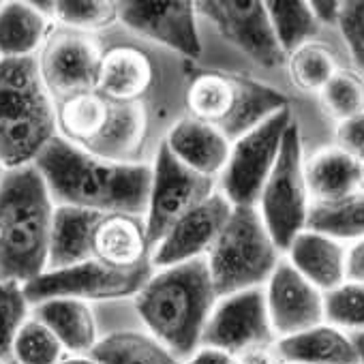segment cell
I'll list each match as a JSON object with an SVG mask.
<instances>
[{
    "mask_svg": "<svg viewBox=\"0 0 364 364\" xmlns=\"http://www.w3.org/2000/svg\"><path fill=\"white\" fill-rule=\"evenodd\" d=\"M187 364H236V358L221 349L202 347L187 360Z\"/></svg>",
    "mask_w": 364,
    "mask_h": 364,
    "instance_id": "41",
    "label": "cell"
},
{
    "mask_svg": "<svg viewBox=\"0 0 364 364\" xmlns=\"http://www.w3.org/2000/svg\"><path fill=\"white\" fill-rule=\"evenodd\" d=\"M287 69L294 86L304 92H321L338 71L334 52L317 41H311L289 54Z\"/></svg>",
    "mask_w": 364,
    "mask_h": 364,
    "instance_id": "30",
    "label": "cell"
},
{
    "mask_svg": "<svg viewBox=\"0 0 364 364\" xmlns=\"http://www.w3.org/2000/svg\"><path fill=\"white\" fill-rule=\"evenodd\" d=\"M165 144L182 165L208 178L225 169L232 152V141L225 135L191 116L169 129Z\"/></svg>",
    "mask_w": 364,
    "mask_h": 364,
    "instance_id": "20",
    "label": "cell"
},
{
    "mask_svg": "<svg viewBox=\"0 0 364 364\" xmlns=\"http://www.w3.org/2000/svg\"><path fill=\"white\" fill-rule=\"evenodd\" d=\"M154 67L150 56L131 43H114L103 48L97 90L120 103H141L150 92Z\"/></svg>",
    "mask_w": 364,
    "mask_h": 364,
    "instance_id": "18",
    "label": "cell"
},
{
    "mask_svg": "<svg viewBox=\"0 0 364 364\" xmlns=\"http://www.w3.org/2000/svg\"><path fill=\"white\" fill-rule=\"evenodd\" d=\"M274 338L277 334L270 323L266 291L262 287H251L221 298L204 328L202 345L221 349L230 355H240L255 347H270L274 345Z\"/></svg>",
    "mask_w": 364,
    "mask_h": 364,
    "instance_id": "13",
    "label": "cell"
},
{
    "mask_svg": "<svg viewBox=\"0 0 364 364\" xmlns=\"http://www.w3.org/2000/svg\"><path fill=\"white\" fill-rule=\"evenodd\" d=\"M285 364H360L351 336L336 326H315L274 343Z\"/></svg>",
    "mask_w": 364,
    "mask_h": 364,
    "instance_id": "24",
    "label": "cell"
},
{
    "mask_svg": "<svg viewBox=\"0 0 364 364\" xmlns=\"http://www.w3.org/2000/svg\"><path fill=\"white\" fill-rule=\"evenodd\" d=\"M338 28L355 65L360 67V73L364 75V0H347V3H343Z\"/></svg>",
    "mask_w": 364,
    "mask_h": 364,
    "instance_id": "36",
    "label": "cell"
},
{
    "mask_svg": "<svg viewBox=\"0 0 364 364\" xmlns=\"http://www.w3.org/2000/svg\"><path fill=\"white\" fill-rule=\"evenodd\" d=\"M326 319L336 328L364 330V285L345 283L338 289L323 294Z\"/></svg>",
    "mask_w": 364,
    "mask_h": 364,
    "instance_id": "35",
    "label": "cell"
},
{
    "mask_svg": "<svg viewBox=\"0 0 364 364\" xmlns=\"http://www.w3.org/2000/svg\"><path fill=\"white\" fill-rule=\"evenodd\" d=\"M291 122V112L285 107L232 144L230 161L221 171V189L232 206L259 202Z\"/></svg>",
    "mask_w": 364,
    "mask_h": 364,
    "instance_id": "9",
    "label": "cell"
},
{
    "mask_svg": "<svg viewBox=\"0 0 364 364\" xmlns=\"http://www.w3.org/2000/svg\"><path fill=\"white\" fill-rule=\"evenodd\" d=\"M345 277H347V283L364 285V238L355 240V242L347 249Z\"/></svg>",
    "mask_w": 364,
    "mask_h": 364,
    "instance_id": "38",
    "label": "cell"
},
{
    "mask_svg": "<svg viewBox=\"0 0 364 364\" xmlns=\"http://www.w3.org/2000/svg\"><path fill=\"white\" fill-rule=\"evenodd\" d=\"M268 315L277 336H294L321 326L326 319V298L313 283H309L289 259H281L274 268L268 291Z\"/></svg>",
    "mask_w": 364,
    "mask_h": 364,
    "instance_id": "16",
    "label": "cell"
},
{
    "mask_svg": "<svg viewBox=\"0 0 364 364\" xmlns=\"http://www.w3.org/2000/svg\"><path fill=\"white\" fill-rule=\"evenodd\" d=\"M103 215L75 206H56L50 232L48 270H65L92 259L95 228Z\"/></svg>",
    "mask_w": 364,
    "mask_h": 364,
    "instance_id": "23",
    "label": "cell"
},
{
    "mask_svg": "<svg viewBox=\"0 0 364 364\" xmlns=\"http://www.w3.org/2000/svg\"><path fill=\"white\" fill-rule=\"evenodd\" d=\"M148 249L146 221L141 217L112 213L99 219L92 238V259L118 270H133L148 262Z\"/></svg>",
    "mask_w": 364,
    "mask_h": 364,
    "instance_id": "19",
    "label": "cell"
},
{
    "mask_svg": "<svg viewBox=\"0 0 364 364\" xmlns=\"http://www.w3.org/2000/svg\"><path fill=\"white\" fill-rule=\"evenodd\" d=\"M351 341H353V347H355V351H358V362L364 364V330L353 332V334H351Z\"/></svg>",
    "mask_w": 364,
    "mask_h": 364,
    "instance_id": "42",
    "label": "cell"
},
{
    "mask_svg": "<svg viewBox=\"0 0 364 364\" xmlns=\"http://www.w3.org/2000/svg\"><path fill=\"white\" fill-rule=\"evenodd\" d=\"M309 200L300 127L291 122L259 198V215L281 251H287L294 238L306 230L311 213Z\"/></svg>",
    "mask_w": 364,
    "mask_h": 364,
    "instance_id": "8",
    "label": "cell"
},
{
    "mask_svg": "<svg viewBox=\"0 0 364 364\" xmlns=\"http://www.w3.org/2000/svg\"><path fill=\"white\" fill-rule=\"evenodd\" d=\"M309 196L319 206L345 202L360 191L358 156L341 146H328L304 163Z\"/></svg>",
    "mask_w": 364,
    "mask_h": 364,
    "instance_id": "22",
    "label": "cell"
},
{
    "mask_svg": "<svg viewBox=\"0 0 364 364\" xmlns=\"http://www.w3.org/2000/svg\"><path fill=\"white\" fill-rule=\"evenodd\" d=\"M336 146H341L343 150L351 152L358 159L364 154V114L338 122Z\"/></svg>",
    "mask_w": 364,
    "mask_h": 364,
    "instance_id": "37",
    "label": "cell"
},
{
    "mask_svg": "<svg viewBox=\"0 0 364 364\" xmlns=\"http://www.w3.org/2000/svg\"><path fill=\"white\" fill-rule=\"evenodd\" d=\"M54 105L56 129L65 141L105 161L139 163L148 124L141 103H120L90 90Z\"/></svg>",
    "mask_w": 364,
    "mask_h": 364,
    "instance_id": "5",
    "label": "cell"
},
{
    "mask_svg": "<svg viewBox=\"0 0 364 364\" xmlns=\"http://www.w3.org/2000/svg\"><path fill=\"white\" fill-rule=\"evenodd\" d=\"M217 31L259 67L277 69L287 63V54L277 41L266 3L259 0H206L196 5Z\"/></svg>",
    "mask_w": 364,
    "mask_h": 364,
    "instance_id": "14",
    "label": "cell"
},
{
    "mask_svg": "<svg viewBox=\"0 0 364 364\" xmlns=\"http://www.w3.org/2000/svg\"><path fill=\"white\" fill-rule=\"evenodd\" d=\"M0 364H7V362H5V360H3V358H0Z\"/></svg>",
    "mask_w": 364,
    "mask_h": 364,
    "instance_id": "46",
    "label": "cell"
},
{
    "mask_svg": "<svg viewBox=\"0 0 364 364\" xmlns=\"http://www.w3.org/2000/svg\"><path fill=\"white\" fill-rule=\"evenodd\" d=\"M56 135V105L41 80L39 60H0V159L5 167L33 165Z\"/></svg>",
    "mask_w": 364,
    "mask_h": 364,
    "instance_id": "4",
    "label": "cell"
},
{
    "mask_svg": "<svg viewBox=\"0 0 364 364\" xmlns=\"http://www.w3.org/2000/svg\"><path fill=\"white\" fill-rule=\"evenodd\" d=\"M54 202L35 165L7 169L0 180V281L22 285L48 268Z\"/></svg>",
    "mask_w": 364,
    "mask_h": 364,
    "instance_id": "3",
    "label": "cell"
},
{
    "mask_svg": "<svg viewBox=\"0 0 364 364\" xmlns=\"http://www.w3.org/2000/svg\"><path fill=\"white\" fill-rule=\"evenodd\" d=\"M48 185L52 202L101 215L144 217L148 210L152 167L92 156L56 135L33 163Z\"/></svg>",
    "mask_w": 364,
    "mask_h": 364,
    "instance_id": "1",
    "label": "cell"
},
{
    "mask_svg": "<svg viewBox=\"0 0 364 364\" xmlns=\"http://www.w3.org/2000/svg\"><path fill=\"white\" fill-rule=\"evenodd\" d=\"M33 317L43 321L63 347L75 355L90 353L99 343L97 338V321L95 315L84 300L75 298H52L35 304Z\"/></svg>",
    "mask_w": 364,
    "mask_h": 364,
    "instance_id": "25",
    "label": "cell"
},
{
    "mask_svg": "<svg viewBox=\"0 0 364 364\" xmlns=\"http://www.w3.org/2000/svg\"><path fill=\"white\" fill-rule=\"evenodd\" d=\"M306 230L326 234L334 240L364 238V193L330 206L313 204Z\"/></svg>",
    "mask_w": 364,
    "mask_h": 364,
    "instance_id": "29",
    "label": "cell"
},
{
    "mask_svg": "<svg viewBox=\"0 0 364 364\" xmlns=\"http://www.w3.org/2000/svg\"><path fill=\"white\" fill-rule=\"evenodd\" d=\"M291 266L319 291L330 294L347 283L345 262L347 249L319 232H300L287 249Z\"/></svg>",
    "mask_w": 364,
    "mask_h": 364,
    "instance_id": "21",
    "label": "cell"
},
{
    "mask_svg": "<svg viewBox=\"0 0 364 364\" xmlns=\"http://www.w3.org/2000/svg\"><path fill=\"white\" fill-rule=\"evenodd\" d=\"M206 259L217 298H228L268 283L281 262V249L255 206H234Z\"/></svg>",
    "mask_w": 364,
    "mask_h": 364,
    "instance_id": "7",
    "label": "cell"
},
{
    "mask_svg": "<svg viewBox=\"0 0 364 364\" xmlns=\"http://www.w3.org/2000/svg\"><path fill=\"white\" fill-rule=\"evenodd\" d=\"M187 107L191 118L210 124L234 144L289 105L283 92L247 75L198 71L189 80Z\"/></svg>",
    "mask_w": 364,
    "mask_h": 364,
    "instance_id": "6",
    "label": "cell"
},
{
    "mask_svg": "<svg viewBox=\"0 0 364 364\" xmlns=\"http://www.w3.org/2000/svg\"><path fill=\"white\" fill-rule=\"evenodd\" d=\"M217 294L206 257L163 268L135 296V309L152 336L178 360L202 345Z\"/></svg>",
    "mask_w": 364,
    "mask_h": 364,
    "instance_id": "2",
    "label": "cell"
},
{
    "mask_svg": "<svg viewBox=\"0 0 364 364\" xmlns=\"http://www.w3.org/2000/svg\"><path fill=\"white\" fill-rule=\"evenodd\" d=\"M101 56L103 48L97 37L65 26L52 28L41 48L39 73L54 103L97 90Z\"/></svg>",
    "mask_w": 364,
    "mask_h": 364,
    "instance_id": "12",
    "label": "cell"
},
{
    "mask_svg": "<svg viewBox=\"0 0 364 364\" xmlns=\"http://www.w3.org/2000/svg\"><path fill=\"white\" fill-rule=\"evenodd\" d=\"M232 210L234 206L223 193H213L206 202L182 217L154 247V253L150 257L152 266L171 268L198 259L202 257V253H210Z\"/></svg>",
    "mask_w": 364,
    "mask_h": 364,
    "instance_id": "17",
    "label": "cell"
},
{
    "mask_svg": "<svg viewBox=\"0 0 364 364\" xmlns=\"http://www.w3.org/2000/svg\"><path fill=\"white\" fill-rule=\"evenodd\" d=\"M28 298L18 281H0V358L14 364V341L28 319Z\"/></svg>",
    "mask_w": 364,
    "mask_h": 364,
    "instance_id": "34",
    "label": "cell"
},
{
    "mask_svg": "<svg viewBox=\"0 0 364 364\" xmlns=\"http://www.w3.org/2000/svg\"><path fill=\"white\" fill-rule=\"evenodd\" d=\"M189 0H129L118 3V20L133 33L154 39L187 58H200L202 43Z\"/></svg>",
    "mask_w": 364,
    "mask_h": 364,
    "instance_id": "15",
    "label": "cell"
},
{
    "mask_svg": "<svg viewBox=\"0 0 364 364\" xmlns=\"http://www.w3.org/2000/svg\"><path fill=\"white\" fill-rule=\"evenodd\" d=\"M5 171H7V167H5V163H3V159H0V180H3V176H5Z\"/></svg>",
    "mask_w": 364,
    "mask_h": 364,
    "instance_id": "45",
    "label": "cell"
},
{
    "mask_svg": "<svg viewBox=\"0 0 364 364\" xmlns=\"http://www.w3.org/2000/svg\"><path fill=\"white\" fill-rule=\"evenodd\" d=\"M321 105L338 122L364 114V75L351 69H338L319 92Z\"/></svg>",
    "mask_w": 364,
    "mask_h": 364,
    "instance_id": "32",
    "label": "cell"
},
{
    "mask_svg": "<svg viewBox=\"0 0 364 364\" xmlns=\"http://www.w3.org/2000/svg\"><path fill=\"white\" fill-rule=\"evenodd\" d=\"M58 364H99V362L92 360L90 355H71V358H63Z\"/></svg>",
    "mask_w": 364,
    "mask_h": 364,
    "instance_id": "43",
    "label": "cell"
},
{
    "mask_svg": "<svg viewBox=\"0 0 364 364\" xmlns=\"http://www.w3.org/2000/svg\"><path fill=\"white\" fill-rule=\"evenodd\" d=\"M210 196L213 178L182 165L163 141L152 165V185L146 210L148 245L156 247L182 217L189 215Z\"/></svg>",
    "mask_w": 364,
    "mask_h": 364,
    "instance_id": "10",
    "label": "cell"
},
{
    "mask_svg": "<svg viewBox=\"0 0 364 364\" xmlns=\"http://www.w3.org/2000/svg\"><path fill=\"white\" fill-rule=\"evenodd\" d=\"M0 7H3V3H0Z\"/></svg>",
    "mask_w": 364,
    "mask_h": 364,
    "instance_id": "47",
    "label": "cell"
},
{
    "mask_svg": "<svg viewBox=\"0 0 364 364\" xmlns=\"http://www.w3.org/2000/svg\"><path fill=\"white\" fill-rule=\"evenodd\" d=\"M266 9L277 41L287 56L311 43L319 33V22L311 5L302 3V0H270L266 3Z\"/></svg>",
    "mask_w": 364,
    "mask_h": 364,
    "instance_id": "28",
    "label": "cell"
},
{
    "mask_svg": "<svg viewBox=\"0 0 364 364\" xmlns=\"http://www.w3.org/2000/svg\"><path fill=\"white\" fill-rule=\"evenodd\" d=\"M317 22L319 24H328V26H338V18H341V9L343 3H334V0H313L309 3Z\"/></svg>",
    "mask_w": 364,
    "mask_h": 364,
    "instance_id": "40",
    "label": "cell"
},
{
    "mask_svg": "<svg viewBox=\"0 0 364 364\" xmlns=\"http://www.w3.org/2000/svg\"><path fill=\"white\" fill-rule=\"evenodd\" d=\"M152 262L133 268L118 270L97 259L65 268L48 270L35 281L24 285V294L31 304H39L52 298H75V300H118L137 296L141 287L152 279Z\"/></svg>",
    "mask_w": 364,
    "mask_h": 364,
    "instance_id": "11",
    "label": "cell"
},
{
    "mask_svg": "<svg viewBox=\"0 0 364 364\" xmlns=\"http://www.w3.org/2000/svg\"><path fill=\"white\" fill-rule=\"evenodd\" d=\"M88 355L99 364H180L161 341L135 330H120L99 338Z\"/></svg>",
    "mask_w": 364,
    "mask_h": 364,
    "instance_id": "27",
    "label": "cell"
},
{
    "mask_svg": "<svg viewBox=\"0 0 364 364\" xmlns=\"http://www.w3.org/2000/svg\"><path fill=\"white\" fill-rule=\"evenodd\" d=\"M234 358H236V364H285L279 358L274 345H270V347H255V349H249V351H245L240 355H234Z\"/></svg>",
    "mask_w": 364,
    "mask_h": 364,
    "instance_id": "39",
    "label": "cell"
},
{
    "mask_svg": "<svg viewBox=\"0 0 364 364\" xmlns=\"http://www.w3.org/2000/svg\"><path fill=\"white\" fill-rule=\"evenodd\" d=\"M52 18L71 31L92 33L109 28L118 20V3H105V0H60L54 3Z\"/></svg>",
    "mask_w": 364,
    "mask_h": 364,
    "instance_id": "33",
    "label": "cell"
},
{
    "mask_svg": "<svg viewBox=\"0 0 364 364\" xmlns=\"http://www.w3.org/2000/svg\"><path fill=\"white\" fill-rule=\"evenodd\" d=\"M63 351L56 334L37 317H28L14 341L11 360L14 364H58Z\"/></svg>",
    "mask_w": 364,
    "mask_h": 364,
    "instance_id": "31",
    "label": "cell"
},
{
    "mask_svg": "<svg viewBox=\"0 0 364 364\" xmlns=\"http://www.w3.org/2000/svg\"><path fill=\"white\" fill-rule=\"evenodd\" d=\"M358 171H360V189H364V154L358 159Z\"/></svg>",
    "mask_w": 364,
    "mask_h": 364,
    "instance_id": "44",
    "label": "cell"
},
{
    "mask_svg": "<svg viewBox=\"0 0 364 364\" xmlns=\"http://www.w3.org/2000/svg\"><path fill=\"white\" fill-rule=\"evenodd\" d=\"M52 33L48 18L33 3H3L0 7V60L31 58Z\"/></svg>",
    "mask_w": 364,
    "mask_h": 364,
    "instance_id": "26",
    "label": "cell"
}]
</instances>
